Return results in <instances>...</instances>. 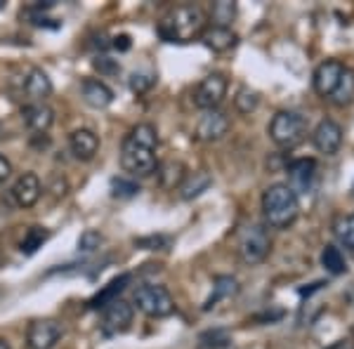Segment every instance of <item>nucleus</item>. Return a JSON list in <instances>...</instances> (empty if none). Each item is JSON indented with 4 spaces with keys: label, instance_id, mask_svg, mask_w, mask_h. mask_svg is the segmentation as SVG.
<instances>
[{
    "label": "nucleus",
    "instance_id": "nucleus-20",
    "mask_svg": "<svg viewBox=\"0 0 354 349\" xmlns=\"http://www.w3.org/2000/svg\"><path fill=\"white\" fill-rule=\"evenodd\" d=\"M213 185V177H210L205 170H196V173L187 175L180 185V196L185 201H192V198L201 196L203 191H208V187Z\"/></svg>",
    "mask_w": 354,
    "mask_h": 349
},
{
    "label": "nucleus",
    "instance_id": "nucleus-36",
    "mask_svg": "<svg viewBox=\"0 0 354 349\" xmlns=\"http://www.w3.org/2000/svg\"><path fill=\"white\" fill-rule=\"evenodd\" d=\"M10 175H12V163H10L3 153H0V185H3Z\"/></svg>",
    "mask_w": 354,
    "mask_h": 349
},
{
    "label": "nucleus",
    "instance_id": "nucleus-27",
    "mask_svg": "<svg viewBox=\"0 0 354 349\" xmlns=\"http://www.w3.org/2000/svg\"><path fill=\"white\" fill-rule=\"evenodd\" d=\"M50 238V232L43 227H31L24 234V241H21V253L24 255H33L38 248H43V243Z\"/></svg>",
    "mask_w": 354,
    "mask_h": 349
},
{
    "label": "nucleus",
    "instance_id": "nucleus-4",
    "mask_svg": "<svg viewBox=\"0 0 354 349\" xmlns=\"http://www.w3.org/2000/svg\"><path fill=\"white\" fill-rule=\"evenodd\" d=\"M307 135V121L298 111H277L270 121V137L279 149H295Z\"/></svg>",
    "mask_w": 354,
    "mask_h": 349
},
{
    "label": "nucleus",
    "instance_id": "nucleus-19",
    "mask_svg": "<svg viewBox=\"0 0 354 349\" xmlns=\"http://www.w3.org/2000/svg\"><path fill=\"white\" fill-rule=\"evenodd\" d=\"M130 279H133L130 274H121V276L111 279V281L106 283L104 288L100 290V293H95L93 297H90L88 307H90V309H104L106 305H111V302H113V300H118V295H121L123 290L128 288Z\"/></svg>",
    "mask_w": 354,
    "mask_h": 349
},
{
    "label": "nucleus",
    "instance_id": "nucleus-24",
    "mask_svg": "<svg viewBox=\"0 0 354 349\" xmlns=\"http://www.w3.org/2000/svg\"><path fill=\"white\" fill-rule=\"evenodd\" d=\"M333 236L338 238V243H342L345 248L354 250V213L335 217L333 222Z\"/></svg>",
    "mask_w": 354,
    "mask_h": 349
},
{
    "label": "nucleus",
    "instance_id": "nucleus-23",
    "mask_svg": "<svg viewBox=\"0 0 354 349\" xmlns=\"http://www.w3.org/2000/svg\"><path fill=\"white\" fill-rule=\"evenodd\" d=\"M156 175L158 180H161V187L165 189H175L182 185V180H185V165L180 161H168V163H161L156 168Z\"/></svg>",
    "mask_w": 354,
    "mask_h": 349
},
{
    "label": "nucleus",
    "instance_id": "nucleus-16",
    "mask_svg": "<svg viewBox=\"0 0 354 349\" xmlns=\"http://www.w3.org/2000/svg\"><path fill=\"white\" fill-rule=\"evenodd\" d=\"M21 93L31 102H43L45 97L53 95V83H50L48 73L43 68H31L21 81Z\"/></svg>",
    "mask_w": 354,
    "mask_h": 349
},
{
    "label": "nucleus",
    "instance_id": "nucleus-14",
    "mask_svg": "<svg viewBox=\"0 0 354 349\" xmlns=\"http://www.w3.org/2000/svg\"><path fill=\"white\" fill-rule=\"evenodd\" d=\"M68 149H71L76 161L88 163V161H93L97 156V151H100V137L88 128H78L68 135Z\"/></svg>",
    "mask_w": 354,
    "mask_h": 349
},
{
    "label": "nucleus",
    "instance_id": "nucleus-18",
    "mask_svg": "<svg viewBox=\"0 0 354 349\" xmlns=\"http://www.w3.org/2000/svg\"><path fill=\"white\" fill-rule=\"evenodd\" d=\"M201 41L213 53H227V50H232L239 43V36L227 26H208L201 33Z\"/></svg>",
    "mask_w": 354,
    "mask_h": 349
},
{
    "label": "nucleus",
    "instance_id": "nucleus-39",
    "mask_svg": "<svg viewBox=\"0 0 354 349\" xmlns=\"http://www.w3.org/2000/svg\"><path fill=\"white\" fill-rule=\"evenodd\" d=\"M5 8V0H0V10H3Z\"/></svg>",
    "mask_w": 354,
    "mask_h": 349
},
{
    "label": "nucleus",
    "instance_id": "nucleus-17",
    "mask_svg": "<svg viewBox=\"0 0 354 349\" xmlns=\"http://www.w3.org/2000/svg\"><path fill=\"white\" fill-rule=\"evenodd\" d=\"M81 97L88 106L106 109L113 102V90L106 83L97 81V78H85L81 83Z\"/></svg>",
    "mask_w": 354,
    "mask_h": 349
},
{
    "label": "nucleus",
    "instance_id": "nucleus-22",
    "mask_svg": "<svg viewBox=\"0 0 354 349\" xmlns=\"http://www.w3.org/2000/svg\"><path fill=\"white\" fill-rule=\"evenodd\" d=\"M239 293V283H236V279H232V276H218L215 279V285H213V295L205 300V305L203 309L208 312V309H213L215 305H218L220 300H227V297H234Z\"/></svg>",
    "mask_w": 354,
    "mask_h": 349
},
{
    "label": "nucleus",
    "instance_id": "nucleus-5",
    "mask_svg": "<svg viewBox=\"0 0 354 349\" xmlns=\"http://www.w3.org/2000/svg\"><path fill=\"white\" fill-rule=\"evenodd\" d=\"M270 248H272V238L262 225H248L239 232L236 253L241 257L243 265H248V267L260 265V262L270 255Z\"/></svg>",
    "mask_w": 354,
    "mask_h": 349
},
{
    "label": "nucleus",
    "instance_id": "nucleus-31",
    "mask_svg": "<svg viewBox=\"0 0 354 349\" xmlns=\"http://www.w3.org/2000/svg\"><path fill=\"white\" fill-rule=\"evenodd\" d=\"M102 241H104V236H102L100 232L85 229L81 234V238H78V250H81V253H95V250L102 245Z\"/></svg>",
    "mask_w": 354,
    "mask_h": 349
},
{
    "label": "nucleus",
    "instance_id": "nucleus-15",
    "mask_svg": "<svg viewBox=\"0 0 354 349\" xmlns=\"http://www.w3.org/2000/svg\"><path fill=\"white\" fill-rule=\"evenodd\" d=\"M21 118H24L26 128L31 133H38V135H45L55 123V111L50 109L45 102H31L21 109Z\"/></svg>",
    "mask_w": 354,
    "mask_h": 349
},
{
    "label": "nucleus",
    "instance_id": "nucleus-32",
    "mask_svg": "<svg viewBox=\"0 0 354 349\" xmlns=\"http://www.w3.org/2000/svg\"><path fill=\"white\" fill-rule=\"evenodd\" d=\"M156 83V76L153 73H133V78H130V88H133V93H137V95H142V93H147V90L151 88V85Z\"/></svg>",
    "mask_w": 354,
    "mask_h": 349
},
{
    "label": "nucleus",
    "instance_id": "nucleus-34",
    "mask_svg": "<svg viewBox=\"0 0 354 349\" xmlns=\"http://www.w3.org/2000/svg\"><path fill=\"white\" fill-rule=\"evenodd\" d=\"M165 243H168V238H165V236H145V238H135V245H140V248H145V250H161Z\"/></svg>",
    "mask_w": 354,
    "mask_h": 349
},
{
    "label": "nucleus",
    "instance_id": "nucleus-3",
    "mask_svg": "<svg viewBox=\"0 0 354 349\" xmlns=\"http://www.w3.org/2000/svg\"><path fill=\"white\" fill-rule=\"evenodd\" d=\"M205 31V12L198 5H180L170 10L158 24V33L168 43H187L201 38Z\"/></svg>",
    "mask_w": 354,
    "mask_h": 349
},
{
    "label": "nucleus",
    "instance_id": "nucleus-30",
    "mask_svg": "<svg viewBox=\"0 0 354 349\" xmlns=\"http://www.w3.org/2000/svg\"><path fill=\"white\" fill-rule=\"evenodd\" d=\"M258 104H260V95L253 93V90H241V93L234 97V106H236L241 113L255 111V109H258Z\"/></svg>",
    "mask_w": 354,
    "mask_h": 349
},
{
    "label": "nucleus",
    "instance_id": "nucleus-37",
    "mask_svg": "<svg viewBox=\"0 0 354 349\" xmlns=\"http://www.w3.org/2000/svg\"><path fill=\"white\" fill-rule=\"evenodd\" d=\"M113 48H116V50H123V53H125V50H130V38L128 36H116V38H113Z\"/></svg>",
    "mask_w": 354,
    "mask_h": 349
},
{
    "label": "nucleus",
    "instance_id": "nucleus-2",
    "mask_svg": "<svg viewBox=\"0 0 354 349\" xmlns=\"http://www.w3.org/2000/svg\"><path fill=\"white\" fill-rule=\"evenodd\" d=\"M262 215L265 225L272 229H288L300 215V201L293 187L288 185H272L262 194Z\"/></svg>",
    "mask_w": 354,
    "mask_h": 349
},
{
    "label": "nucleus",
    "instance_id": "nucleus-11",
    "mask_svg": "<svg viewBox=\"0 0 354 349\" xmlns=\"http://www.w3.org/2000/svg\"><path fill=\"white\" fill-rule=\"evenodd\" d=\"M230 133V116L220 109H208L196 123V137L203 142H218Z\"/></svg>",
    "mask_w": 354,
    "mask_h": 349
},
{
    "label": "nucleus",
    "instance_id": "nucleus-7",
    "mask_svg": "<svg viewBox=\"0 0 354 349\" xmlns=\"http://www.w3.org/2000/svg\"><path fill=\"white\" fill-rule=\"evenodd\" d=\"M227 88H230V81H227L225 73H208V76L198 83L196 93H194V102H196V106L203 109V111L218 109L220 102L227 97Z\"/></svg>",
    "mask_w": 354,
    "mask_h": 349
},
{
    "label": "nucleus",
    "instance_id": "nucleus-1",
    "mask_svg": "<svg viewBox=\"0 0 354 349\" xmlns=\"http://www.w3.org/2000/svg\"><path fill=\"white\" fill-rule=\"evenodd\" d=\"M158 133L151 123H140L125 135L121 147V165L133 177H149L156 173Z\"/></svg>",
    "mask_w": 354,
    "mask_h": 349
},
{
    "label": "nucleus",
    "instance_id": "nucleus-10",
    "mask_svg": "<svg viewBox=\"0 0 354 349\" xmlns=\"http://www.w3.org/2000/svg\"><path fill=\"white\" fill-rule=\"evenodd\" d=\"M345 64H342L340 59H326L322 62V64L317 66V71H314V90H317L319 97H324V100H330V95L335 93V88H338L342 73H345Z\"/></svg>",
    "mask_w": 354,
    "mask_h": 349
},
{
    "label": "nucleus",
    "instance_id": "nucleus-33",
    "mask_svg": "<svg viewBox=\"0 0 354 349\" xmlns=\"http://www.w3.org/2000/svg\"><path fill=\"white\" fill-rule=\"evenodd\" d=\"M111 191H113V196H118V198H130L140 191V187H137L133 180H123L121 177V180L111 182Z\"/></svg>",
    "mask_w": 354,
    "mask_h": 349
},
{
    "label": "nucleus",
    "instance_id": "nucleus-25",
    "mask_svg": "<svg viewBox=\"0 0 354 349\" xmlns=\"http://www.w3.org/2000/svg\"><path fill=\"white\" fill-rule=\"evenodd\" d=\"M322 265L328 274H333V276L347 272V262H345V257H342L338 245H326V248L322 250Z\"/></svg>",
    "mask_w": 354,
    "mask_h": 349
},
{
    "label": "nucleus",
    "instance_id": "nucleus-9",
    "mask_svg": "<svg viewBox=\"0 0 354 349\" xmlns=\"http://www.w3.org/2000/svg\"><path fill=\"white\" fill-rule=\"evenodd\" d=\"M62 337V326L53 319H36L28 323L26 345L28 349H53Z\"/></svg>",
    "mask_w": 354,
    "mask_h": 349
},
{
    "label": "nucleus",
    "instance_id": "nucleus-28",
    "mask_svg": "<svg viewBox=\"0 0 354 349\" xmlns=\"http://www.w3.org/2000/svg\"><path fill=\"white\" fill-rule=\"evenodd\" d=\"M234 17H236V5L234 3H227V0H220V3L213 5V10H210V19H213V26H227L234 21Z\"/></svg>",
    "mask_w": 354,
    "mask_h": 349
},
{
    "label": "nucleus",
    "instance_id": "nucleus-35",
    "mask_svg": "<svg viewBox=\"0 0 354 349\" xmlns=\"http://www.w3.org/2000/svg\"><path fill=\"white\" fill-rule=\"evenodd\" d=\"M95 66L100 68V71H104V73H116V71H121V66H118L116 62H111L109 57H100V59L95 62Z\"/></svg>",
    "mask_w": 354,
    "mask_h": 349
},
{
    "label": "nucleus",
    "instance_id": "nucleus-29",
    "mask_svg": "<svg viewBox=\"0 0 354 349\" xmlns=\"http://www.w3.org/2000/svg\"><path fill=\"white\" fill-rule=\"evenodd\" d=\"M198 345L203 349H225L230 345V337H227L225 330H208V333L198 337Z\"/></svg>",
    "mask_w": 354,
    "mask_h": 349
},
{
    "label": "nucleus",
    "instance_id": "nucleus-8",
    "mask_svg": "<svg viewBox=\"0 0 354 349\" xmlns=\"http://www.w3.org/2000/svg\"><path fill=\"white\" fill-rule=\"evenodd\" d=\"M133 317H135V309L130 302L113 300L111 305L104 307V314H102V335L113 337L125 333L133 326Z\"/></svg>",
    "mask_w": 354,
    "mask_h": 349
},
{
    "label": "nucleus",
    "instance_id": "nucleus-21",
    "mask_svg": "<svg viewBox=\"0 0 354 349\" xmlns=\"http://www.w3.org/2000/svg\"><path fill=\"white\" fill-rule=\"evenodd\" d=\"M288 175L293 182H298L302 189H310L314 175H317V161L314 158H298V161H293L288 165Z\"/></svg>",
    "mask_w": 354,
    "mask_h": 349
},
{
    "label": "nucleus",
    "instance_id": "nucleus-26",
    "mask_svg": "<svg viewBox=\"0 0 354 349\" xmlns=\"http://www.w3.org/2000/svg\"><path fill=\"white\" fill-rule=\"evenodd\" d=\"M330 100H333V104H338V106L350 104L354 100V71L352 68H345V73H342L338 88H335V93L330 95Z\"/></svg>",
    "mask_w": 354,
    "mask_h": 349
},
{
    "label": "nucleus",
    "instance_id": "nucleus-12",
    "mask_svg": "<svg viewBox=\"0 0 354 349\" xmlns=\"http://www.w3.org/2000/svg\"><path fill=\"white\" fill-rule=\"evenodd\" d=\"M312 144L317 147V151L326 153V156H333L342 147V128L335 121H330V118H324V121L314 128Z\"/></svg>",
    "mask_w": 354,
    "mask_h": 349
},
{
    "label": "nucleus",
    "instance_id": "nucleus-13",
    "mask_svg": "<svg viewBox=\"0 0 354 349\" xmlns=\"http://www.w3.org/2000/svg\"><path fill=\"white\" fill-rule=\"evenodd\" d=\"M41 194H43V185L36 173L19 175V180L10 189V196H12V201L19 205V208H31V205H36Z\"/></svg>",
    "mask_w": 354,
    "mask_h": 349
},
{
    "label": "nucleus",
    "instance_id": "nucleus-38",
    "mask_svg": "<svg viewBox=\"0 0 354 349\" xmlns=\"http://www.w3.org/2000/svg\"><path fill=\"white\" fill-rule=\"evenodd\" d=\"M0 349H10V342L5 337H0Z\"/></svg>",
    "mask_w": 354,
    "mask_h": 349
},
{
    "label": "nucleus",
    "instance_id": "nucleus-6",
    "mask_svg": "<svg viewBox=\"0 0 354 349\" xmlns=\"http://www.w3.org/2000/svg\"><path fill=\"white\" fill-rule=\"evenodd\" d=\"M135 305L142 314L151 319H165L175 314V300L165 285L145 283L135 290Z\"/></svg>",
    "mask_w": 354,
    "mask_h": 349
}]
</instances>
